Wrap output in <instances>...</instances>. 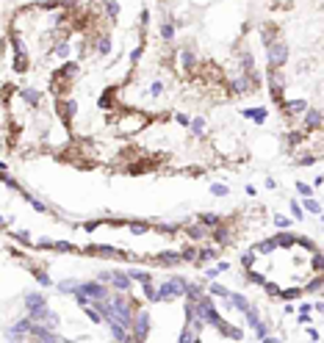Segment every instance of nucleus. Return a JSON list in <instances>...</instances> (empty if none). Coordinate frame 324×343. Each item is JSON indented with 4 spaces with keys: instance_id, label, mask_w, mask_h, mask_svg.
<instances>
[{
    "instance_id": "obj_1",
    "label": "nucleus",
    "mask_w": 324,
    "mask_h": 343,
    "mask_svg": "<svg viewBox=\"0 0 324 343\" xmlns=\"http://www.w3.org/2000/svg\"><path fill=\"white\" fill-rule=\"evenodd\" d=\"M14 80L3 89L8 136L20 158H53L120 174L194 166L208 111L178 92L158 61L144 0H44L8 20Z\"/></svg>"
}]
</instances>
